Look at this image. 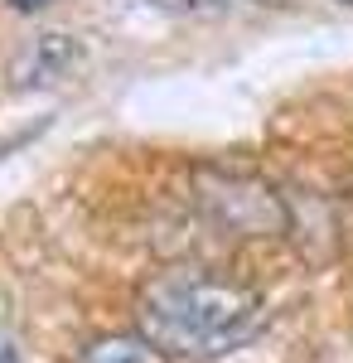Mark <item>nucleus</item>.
<instances>
[{
	"label": "nucleus",
	"mask_w": 353,
	"mask_h": 363,
	"mask_svg": "<svg viewBox=\"0 0 353 363\" xmlns=\"http://www.w3.org/2000/svg\"><path fill=\"white\" fill-rule=\"evenodd\" d=\"M267 301L237 281L203 272L160 277L140 296V335L169 359H223L262 335Z\"/></svg>",
	"instance_id": "obj_1"
},
{
	"label": "nucleus",
	"mask_w": 353,
	"mask_h": 363,
	"mask_svg": "<svg viewBox=\"0 0 353 363\" xmlns=\"http://www.w3.org/2000/svg\"><path fill=\"white\" fill-rule=\"evenodd\" d=\"M198 199L223 228L247 233V238H267L286 228V203L271 184L252 179L242 169H208L198 179Z\"/></svg>",
	"instance_id": "obj_2"
},
{
	"label": "nucleus",
	"mask_w": 353,
	"mask_h": 363,
	"mask_svg": "<svg viewBox=\"0 0 353 363\" xmlns=\"http://www.w3.org/2000/svg\"><path fill=\"white\" fill-rule=\"evenodd\" d=\"M78 363H169V354L155 349L145 335H107L82 344Z\"/></svg>",
	"instance_id": "obj_3"
},
{
	"label": "nucleus",
	"mask_w": 353,
	"mask_h": 363,
	"mask_svg": "<svg viewBox=\"0 0 353 363\" xmlns=\"http://www.w3.org/2000/svg\"><path fill=\"white\" fill-rule=\"evenodd\" d=\"M29 63H34V83H49V78L63 73V68H73V63H78V44H73L68 34H44V39L34 44Z\"/></svg>",
	"instance_id": "obj_4"
},
{
	"label": "nucleus",
	"mask_w": 353,
	"mask_h": 363,
	"mask_svg": "<svg viewBox=\"0 0 353 363\" xmlns=\"http://www.w3.org/2000/svg\"><path fill=\"white\" fill-rule=\"evenodd\" d=\"M10 5H15V10H44L49 0H10Z\"/></svg>",
	"instance_id": "obj_5"
},
{
	"label": "nucleus",
	"mask_w": 353,
	"mask_h": 363,
	"mask_svg": "<svg viewBox=\"0 0 353 363\" xmlns=\"http://www.w3.org/2000/svg\"><path fill=\"white\" fill-rule=\"evenodd\" d=\"M0 363H20V349H10V344H0Z\"/></svg>",
	"instance_id": "obj_6"
},
{
	"label": "nucleus",
	"mask_w": 353,
	"mask_h": 363,
	"mask_svg": "<svg viewBox=\"0 0 353 363\" xmlns=\"http://www.w3.org/2000/svg\"><path fill=\"white\" fill-rule=\"evenodd\" d=\"M344 5H353V0H344Z\"/></svg>",
	"instance_id": "obj_7"
}]
</instances>
